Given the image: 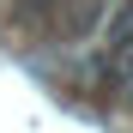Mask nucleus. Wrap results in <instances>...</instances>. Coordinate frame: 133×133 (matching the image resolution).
<instances>
[{
    "mask_svg": "<svg viewBox=\"0 0 133 133\" xmlns=\"http://www.w3.org/2000/svg\"><path fill=\"white\" fill-rule=\"evenodd\" d=\"M103 42H109V55H127V49H133V0H109V12H103Z\"/></svg>",
    "mask_w": 133,
    "mask_h": 133,
    "instance_id": "f257e3e1",
    "label": "nucleus"
}]
</instances>
